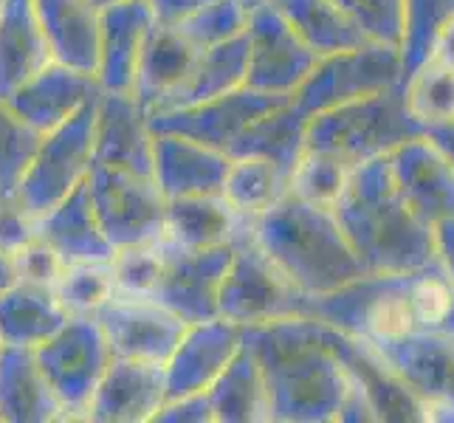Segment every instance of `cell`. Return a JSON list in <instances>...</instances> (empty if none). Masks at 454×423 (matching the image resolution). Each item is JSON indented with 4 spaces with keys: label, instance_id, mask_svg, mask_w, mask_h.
Segmentation results:
<instances>
[{
    "label": "cell",
    "instance_id": "5b68a950",
    "mask_svg": "<svg viewBox=\"0 0 454 423\" xmlns=\"http://www.w3.org/2000/svg\"><path fill=\"white\" fill-rule=\"evenodd\" d=\"M302 291L257 246L252 223L234 238V255L217 296V317L231 325H265L305 317Z\"/></svg>",
    "mask_w": 454,
    "mask_h": 423
},
{
    "label": "cell",
    "instance_id": "9a60e30c",
    "mask_svg": "<svg viewBox=\"0 0 454 423\" xmlns=\"http://www.w3.org/2000/svg\"><path fill=\"white\" fill-rule=\"evenodd\" d=\"M243 344V327L221 317L186 325L164 364V401L207 393Z\"/></svg>",
    "mask_w": 454,
    "mask_h": 423
},
{
    "label": "cell",
    "instance_id": "1f68e13d",
    "mask_svg": "<svg viewBox=\"0 0 454 423\" xmlns=\"http://www.w3.org/2000/svg\"><path fill=\"white\" fill-rule=\"evenodd\" d=\"M305 128L308 116L294 102H286L283 107H277V111L248 124L226 155L229 159L260 155V159H269L291 172L296 161H300V155L305 153Z\"/></svg>",
    "mask_w": 454,
    "mask_h": 423
},
{
    "label": "cell",
    "instance_id": "f6af8a7d",
    "mask_svg": "<svg viewBox=\"0 0 454 423\" xmlns=\"http://www.w3.org/2000/svg\"><path fill=\"white\" fill-rule=\"evenodd\" d=\"M155 423H215L209 393H192L184 398L164 401L161 410L153 415Z\"/></svg>",
    "mask_w": 454,
    "mask_h": 423
},
{
    "label": "cell",
    "instance_id": "277c9868",
    "mask_svg": "<svg viewBox=\"0 0 454 423\" xmlns=\"http://www.w3.org/2000/svg\"><path fill=\"white\" fill-rule=\"evenodd\" d=\"M424 128L410 116L403 99V82L372 97L331 107L308 119L305 150L327 153L348 167L393 153L406 138L420 136Z\"/></svg>",
    "mask_w": 454,
    "mask_h": 423
},
{
    "label": "cell",
    "instance_id": "f5cc1de1",
    "mask_svg": "<svg viewBox=\"0 0 454 423\" xmlns=\"http://www.w3.org/2000/svg\"><path fill=\"white\" fill-rule=\"evenodd\" d=\"M97 4H102V0H97Z\"/></svg>",
    "mask_w": 454,
    "mask_h": 423
},
{
    "label": "cell",
    "instance_id": "60d3db41",
    "mask_svg": "<svg viewBox=\"0 0 454 423\" xmlns=\"http://www.w3.org/2000/svg\"><path fill=\"white\" fill-rule=\"evenodd\" d=\"M248 26V0H212L176 28L198 51L243 35Z\"/></svg>",
    "mask_w": 454,
    "mask_h": 423
},
{
    "label": "cell",
    "instance_id": "7402d4cb",
    "mask_svg": "<svg viewBox=\"0 0 454 423\" xmlns=\"http://www.w3.org/2000/svg\"><path fill=\"white\" fill-rule=\"evenodd\" d=\"M51 59L74 71H99V9L97 0H35Z\"/></svg>",
    "mask_w": 454,
    "mask_h": 423
},
{
    "label": "cell",
    "instance_id": "836d02e7",
    "mask_svg": "<svg viewBox=\"0 0 454 423\" xmlns=\"http://www.w3.org/2000/svg\"><path fill=\"white\" fill-rule=\"evenodd\" d=\"M403 99L420 128L454 121V68L432 57L420 62L403 80Z\"/></svg>",
    "mask_w": 454,
    "mask_h": 423
},
{
    "label": "cell",
    "instance_id": "f907efd6",
    "mask_svg": "<svg viewBox=\"0 0 454 423\" xmlns=\"http://www.w3.org/2000/svg\"><path fill=\"white\" fill-rule=\"evenodd\" d=\"M12 286H18V269H14L12 255L0 248V294H6Z\"/></svg>",
    "mask_w": 454,
    "mask_h": 423
},
{
    "label": "cell",
    "instance_id": "681fc988",
    "mask_svg": "<svg viewBox=\"0 0 454 423\" xmlns=\"http://www.w3.org/2000/svg\"><path fill=\"white\" fill-rule=\"evenodd\" d=\"M424 136L432 141V145L441 150L449 164L454 167V121L446 124H432V128H424Z\"/></svg>",
    "mask_w": 454,
    "mask_h": 423
},
{
    "label": "cell",
    "instance_id": "d590c367",
    "mask_svg": "<svg viewBox=\"0 0 454 423\" xmlns=\"http://www.w3.org/2000/svg\"><path fill=\"white\" fill-rule=\"evenodd\" d=\"M454 18V0H403L401 35V80H406L432 54V43Z\"/></svg>",
    "mask_w": 454,
    "mask_h": 423
},
{
    "label": "cell",
    "instance_id": "7bdbcfd3",
    "mask_svg": "<svg viewBox=\"0 0 454 423\" xmlns=\"http://www.w3.org/2000/svg\"><path fill=\"white\" fill-rule=\"evenodd\" d=\"M12 260L14 269H18V282H31V286H45V288H54L68 265L40 234H35L26 246H20L12 255Z\"/></svg>",
    "mask_w": 454,
    "mask_h": 423
},
{
    "label": "cell",
    "instance_id": "7c38bea8",
    "mask_svg": "<svg viewBox=\"0 0 454 423\" xmlns=\"http://www.w3.org/2000/svg\"><path fill=\"white\" fill-rule=\"evenodd\" d=\"M93 319L99 322L114 358L164 367L186 331V322L153 296H111Z\"/></svg>",
    "mask_w": 454,
    "mask_h": 423
},
{
    "label": "cell",
    "instance_id": "d6986e66",
    "mask_svg": "<svg viewBox=\"0 0 454 423\" xmlns=\"http://www.w3.org/2000/svg\"><path fill=\"white\" fill-rule=\"evenodd\" d=\"M93 161L153 176V130L136 93H99Z\"/></svg>",
    "mask_w": 454,
    "mask_h": 423
},
{
    "label": "cell",
    "instance_id": "74e56055",
    "mask_svg": "<svg viewBox=\"0 0 454 423\" xmlns=\"http://www.w3.org/2000/svg\"><path fill=\"white\" fill-rule=\"evenodd\" d=\"M54 294L71 317H93L111 296H116L111 260L107 262H68L57 279Z\"/></svg>",
    "mask_w": 454,
    "mask_h": 423
},
{
    "label": "cell",
    "instance_id": "ac0fdd59",
    "mask_svg": "<svg viewBox=\"0 0 454 423\" xmlns=\"http://www.w3.org/2000/svg\"><path fill=\"white\" fill-rule=\"evenodd\" d=\"M99 93L102 88L97 76L59 66V62H49L4 99L23 121H28L37 133L45 136L49 130L59 128L66 119H71L93 97H99Z\"/></svg>",
    "mask_w": 454,
    "mask_h": 423
},
{
    "label": "cell",
    "instance_id": "bcb514c9",
    "mask_svg": "<svg viewBox=\"0 0 454 423\" xmlns=\"http://www.w3.org/2000/svg\"><path fill=\"white\" fill-rule=\"evenodd\" d=\"M150 9H153V18L155 23L161 26H178L184 23L190 14H195L198 9H203L212 0H147Z\"/></svg>",
    "mask_w": 454,
    "mask_h": 423
},
{
    "label": "cell",
    "instance_id": "8d00e7d4",
    "mask_svg": "<svg viewBox=\"0 0 454 423\" xmlns=\"http://www.w3.org/2000/svg\"><path fill=\"white\" fill-rule=\"evenodd\" d=\"M350 172H353V167L341 164L339 159H333V155L305 150L300 155V161H296V167L291 169L288 192L313 203V207L333 209L336 200L344 192V186L350 181Z\"/></svg>",
    "mask_w": 454,
    "mask_h": 423
},
{
    "label": "cell",
    "instance_id": "d6a6232c",
    "mask_svg": "<svg viewBox=\"0 0 454 423\" xmlns=\"http://www.w3.org/2000/svg\"><path fill=\"white\" fill-rule=\"evenodd\" d=\"M288 169L269 159H260V155H240V159H231L229 164L221 195L240 217L254 221L288 192Z\"/></svg>",
    "mask_w": 454,
    "mask_h": 423
},
{
    "label": "cell",
    "instance_id": "2e32d148",
    "mask_svg": "<svg viewBox=\"0 0 454 423\" xmlns=\"http://www.w3.org/2000/svg\"><path fill=\"white\" fill-rule=\"evenodd\" d=\"M387 159L403 200L420 221L434 226L454 217V167L424 133L406 138Z\"/></svg>",
    "mask_w": 454,
    "mask_h": 423
},
{
    "label": "cell",
    "instance_id": "5bb4252c",
    "mask_svg": "<svg viewBox=\"0 0 454 423\" xmlns=\"http://www.w3.org/2000/svg\"><path fill=\"white\" fill-rule=\"evenodd\" d=\"M387 367L424 401L427 420H454V336L412 331L372 344Z\"/></svg>",
    "mask_w": 454,
    "mask_h": 423
},
{
    "label": "cell",
    "instance_id": "b9f144b4",
    "mask_svg": "<svg viewBox=\"0 0 454 423\" xmlns=\"http://www.w3.org/2000/svg\"><path fill=\"white\" fill-rule=\"evenodd\" d=\"M353 26L372 43L401 45L403 0H333Z\"/></svg>",
    "mask_w": 454,
    "mask_h": 423
},
{
    "label": "cell",
    "instance_id": "4316f807",
    "mask_svg": "<svg viewBox=\"0 0 454 423\" xmlns=\"http://www.w3.org/2000/svg\"><path fill=\"white\" fill-rule=\"evenodd\" d=\"M248 223L252 221L234 212L221 192L169 198L164 240L181 248H212L231 243Z\"/></svg>",
    "mask_w": 454,
    "mask_h": 423
},
{
    "label": "cell",
    "instance_id": "30bf717a",
    "mask_svg": "<svg viewBox=\"0 0 454 423\" xmlns=\"http://www.w3.org/2000/svg\"><path fill=\"white\" fill-rule=\"evenodd\" d=\"M248 71L246 85L294 97V90L305 82V76L319 62V54L310 51L305 40L291 28L269 0H248Z\"/></svg>",
    "mask_w": 454,
    "mask_h": 423
},
{
    "label": "cell",
    "instance_id": "44dd1931",
    "mask_svg": "<svg viewBox=\"0 0 454 423\" xmlns=\"http://www.w3.org/2000/svg\"><path fill=\"white\" fill-rule=\"evenodd\" d=\"M164 403V367L130 358H111L85 420L97 423H145Z\"/></svg>",
    "mask_w": 454,
    "mask_h": 423
},
{
    "label": "cell",
    "instance_id": "f1b7e54d",
    "mask_svg": "<svg viewBox=\"0 0 454 423\" xmlns=\"http://www.w3.org/2000/svg\"><path fill=\"white\" fill-rule=\"evenodd\" d=\"M198 49L186 40L176 26L153 23L150 35L145 40L142 57H138L136 71V99L150 114L169 90H176L184 76L190 74Z\"/></svg>",
    "mask_w": 454,
    "mask_h": 423
},
{
    "label": "cell",
    "instance_id": "f35d334b",
    "mask_svg": "<svg viewBox=\"0 0 454 423\" xmlns=\"http://www.w3.org/2000/svg\"><path fill=\"white\" fill-rule=\"evenodd\" d=\"M40 141L43 133L23 121L12 111V105L0 97V195H14Z\"/></svg>",
    "mask_w": 454,
    "mask_h": 423
},
{
    "label": "cell",
    "instance_id": "484cf974",
    "mask_svg": "<svg viewBox=\"0 0 454 423\" xmlns=\"http://www.w3.org/2000/svg\"><path fill=\"white\" fill-rule=\"evenodd\" d=\"M51 59L35 0H0V97L23 85Z\"/></svg>",
    "mask_w": 454,
    "mask_h": 423
},
{
    "label": "cell",
    "instance_id": "e575fe53",
    "mask_svg": "<svg viewBox=\"0 0 454 423\" xmlns=\"http://www.w3.org/2000/svg\"><path fill=\"white\" fill-rule=\"evenodd\" d=\"M406 300L418 331L454 336V288L437 262L406 274Z\"/></svg>",
    "mask_w": 454,
    "mask_h": 423
},
{
    "label": "cell",
    "instance_id": "8fae6325",
    "mask_svg": "<svg viewBox=\"0 0 454 423\" xmlns=\"http://www.w3.org/2000/svg\"><path fill=\"white\" fill-rule=\"evenodd\" d=\"M231 255L234 240L212 248H181L164 240V265L153 300L186 325L215 319Z\"/></svg>",
    "mask_w": 454,
    "mask_h": 423
},
{
    "label": "cell",
    "instance_id": "6da1fadb",
    "mask_svg": "<svg viewBox=\"0 0 454 423\" xmlns=\"http://www.w3.org/2000/svg\"><path fill=\"white\" fill-rule=\"evenodd\" d=\"M243 344L260 364L269 393V420H375L319 319L294 317L248 325L243 327Z\"/></svg>",
    "mask_w": 454,
    "mask_h": 423
},
{
    "label": "cell",
    "instance_id": "9c48e42d",
    "mask_svg": "<svg viewBox=\"0 0 454 423\" xmlns=\"http://www.w3.org/2000/svg\"><path fill=\"white\" fill-rule=\"evenodd\" d=\"M45 381L62 403L66 420H85L90 398L111 364V348L93 317H71L59 331L35 348Z\"/></svg>",
    "mask_w": 454,
    "mask_h": 423
},
{
    "label": "cell",
    "instance_id": "ee69618b",
    "mask_svg": "<svg viewBox=\"0 0 454 423\" xmlns=\"http://www.w3.org/2000/svg\"><path fill=\"white\" fill-rule=\"evenodd\" d=\"M35 234V217L23 209V203L14 195H0V248L14 255Z\"/></svg>",
    "mask_w": 454,
    "mask_h": 423
},
{
    "label": "cell",
    "instance_id": "4dcf8cb0",
    "mask_svg": "<svg viewBox=\"0 0 454 423\" xmlns=\"http://www.w3.org/2000/svg\"><path fill=\"white\" fill-rule=\"evenodd\" d=\"M269 4L283 14L296 35L305 40L308 49L319 57L372 43L353 26V20L333 0H269Z\"/></svg>",
    "mask_w": 454,
    "mask_h": 423
},
{
    "label": "cell",
    "instance_id": "ab89813d",
    "mask_svg": "<svg viewBox=\"0 0 454 423\" xmlns=\"http://www.w3.org/2000/svg\"><path fill=\"white\" fill-rule=\"evenodd\" d=\"M164 265V240L121 246L111 257L114 286L119 296H153Z\"/></svg>",
    "mask_w": 454,
    "mask_h": 423
},
{
    "label": "cell",
    "instance_id": "83f0119b",
    "mask_svg": "<svg viewBox=\"0 0 454 423\" xmlns=\"http://www.w3.org/2000/svg\"><path fill=\"white\" fill-rule=\"evenodd\" d=\"M71 319L54 288L18 282L0 294V344L40 348Z\"/></svg>",
    "mask_w": 454,
    "mask_h": 423
},
{
    "label": "cell",
    "instance_id": "ffe728a7",
    "mask_svg": "<svg viewBox=\"0 0 454 423\" xmlns=\"http://www.w3.org/2000/svg\"><path fill=\"white\" fill-rule=\"evenodd\" d=\"M231 159L223 150L176 133H153V178L164 198L217 195Z\"/></svg>",
    "mask_w": 454,
    "mask_h": 423
},
{
    "label": "cell",
    "instance_id": "e0dca14e",
    "mask_svg": "<svg viewBox=\"0 0 454 423\" xmlns=\"http://www.w3.org/2000/svg\"><path fill=\"white\" fill-rule=\"evenodd\" d=\"M155 18L147 0H111L99 9V71L105 93H133L138 57Z\"/></svg>",
    "mask_w": 454,
    "mask_h": 423
},
{
    "label": "cell",
    "instance_id": "8992f818",
    "mask_svg": "<svg viewBox=\"0 0 454 423\" xmlns=\"http://www.w3.org/2000/svg\"><path fill=\"white\" fill-rule=\"evenodd\" d=\"M97 102L93 97L71 119L43 136L26 176L20 178L14 198L35 217L54 209L88 178L93 164V130H97Z\"/></svg>",
    "mask_w": 454,
    "mask_h": 423
},
{
    "label": "cell",
    "instance_id": "816d5d0a",
    "mask_svg": "<svg viewBox=\"0 0 454 423\" xmlns=\"http://www.w3.org/2000/svg\"><path fill=\"white\" fill-rule=\"evenodd\" d=\"M102 4H111V0H102Z\"/></svg>",
    "mask_w": 454,
    "mask_h": 423
},
{
    "label": "cell",
    "instance_id": "d4e9b609",
    "mask_svg": "<svg viewBox=\"0 0 454 423\" xmlns=\"http://www.w3.org/2000/svg\"><path fill=\"white\" fill-rule=\"evenodd\" d=\"M246 71H248V35L243 31L238 37L198 51L190 74L184 76V82L176 90H169L150 114L192 107L238 90L246 85Z\"/></svg>",
    "mask_w": 454,
    "mask_h": 423
},
{
    "label": "cell",
    "instance_id": "c3c4849f",
    "mask_svg": "<svg viewBox=\"0 0 454 423\" xmlns=\"http://www.w3.org/2000/svg\"><path fill=\"white\" fill-rule=\"evenodd\" d=\"M429 57L437 59V62H443V66H449V68H454V18L441 31H437Z\"/></svg>",
    "mask_w": 454,
    "mask_h": 423
},
{
    "label": "cell",
    "instance_id": "4fadbf2b",
    "mask_svg": "<svg viewBox=\"0 0 454 423\" xmlns=\"http://www.w3.org/2000/svg\"><path fill=\"white\" fill-rule=\"evenodd\" d=\"M291 97H277V93H262L254 88H238L223 97L200 102L192 107H178V111H159L147 114V124L153 133H176L195 138L200 145L229 153L238 136L260 116L277 111Z\"/></svg>",
    "mask_w": 454,
    "mask_h": 423
},
{
    "label": "cell",
    "instance_id": "603a6c76",
    "mask_svg": "<svg viewBox=\"0 0 454 423\" xmlns=\"http://www.w3.org/2000/svg\"><path fill=\"white\" fill-rule=\"evenodd\" d=\"M35 229L66 262H107L116 252L93 212L88 181L76 186L68 198H62L54 209L37 217Z\"/></svg>",
    "mask_w": 454,
    "mask_h": 423
},
{
    "label": "cell",
    "instance_id": "cb8c5ba5",
    "mask_svg": "<svg viewBox=\"0 0 454 423\" xmlns=\"http://www.w3.org/2000/svg\"><path fill=\"white\" fill-rule=\"evenodd\" d=\"M0 420L54 423L66 420L62 403L45 381L31 348L0 344Z\"/></svg>",
    "mask_w": 454,
    "mask_h": 423
},
{
    "label": "cell",
    "instance_id": "ba28073f",
    "mask_svg": "<svg viewBox=\"0 0 454 423\" xmlns=\"http://www.w3.org/2000/svg\"><path fill=\"white\" fill-rule=\"evenodd\" d=\"M85 181L93 212L114 248L164 240L167 198L153 176L93 161Z\"/></svg>",
    "mask_w": 454,
    "mask_h": 423
},
{
    "label": "cell",
    "instance_id": "3957f363",
    "mask_svg": "<svg viewBox=\"0 0 454 423\" xmlns=\"http://www.w3.org/2000/svg\"><path fill=\"white\" fill-rule=\"evenodd\" d=\"M252 234L271 262L305 296L331 294L367 277L333 209L313 207L294 192H286L269 212L254 217Z\"/></svg>",
    "mask_w": 454,
    "mask_h": 423
},
{
    "label": "cell",
    "instance_id": "52a82bcc",
    "mask_svg": "<svg viewBox=\"0 0 454 423\" xmlns=\"http://www.w3.org/2000/svg\"><path fill=\"white\" fill-rule=\"evenodd\" d=\"M401 80V49L384 43H364L350 51L319 57L291 102L310 119L331 107L372 97Z\"/></svg>",
    "mask_w": 454,
    "mask_h": 423
},
{
    "label": "cell",
    "instance_id": "f546056e",
    "mask_svg": "<svg viewBox=\"0 0 454 423\" xmlns=\"http://www.w3.org/2000/svg\"><path fill=\"white\" fill-rule=\"evenodd\" d=\"M212 401L215 423H262L269 420V393L254 353L240 344V350L207 389Z\"/></svg>",
    "mask_w": 454,
    "mask_h": 423
},
{
    "label": "cell",
    "instance_id": "7a4b0ae2",
    "mask_svg": "<svg viewBox=\"0 0 454 423\" xmlns=\"http://www.w3.org/2000/svg\"><path fill=\"white\" fill-rule=\"evenodd\" d=\"M333 215L367 274H412L437 262L434 231L403 200L387 155L353 167Z\"/></svg>",
    "mask_w": 454,
    "mask_h": 423
},
{
    "label": "cell",
    "instance_id": "7dc6e473",
    "mask_svg": "<svg viewBox=\"0 0 454 423\" xmlns=\"http://www.w3.org/2000/svg\"><path fill=\"white\" fill-rule=\"evenodd\" d=\"M434 231V255H437V265L443 269V274L449 277L451 288H454V217L449 221H441L432 226Z\"/></svg>",
    "mask_w": 454,
    "mask_h": 423
}]
</instances>
